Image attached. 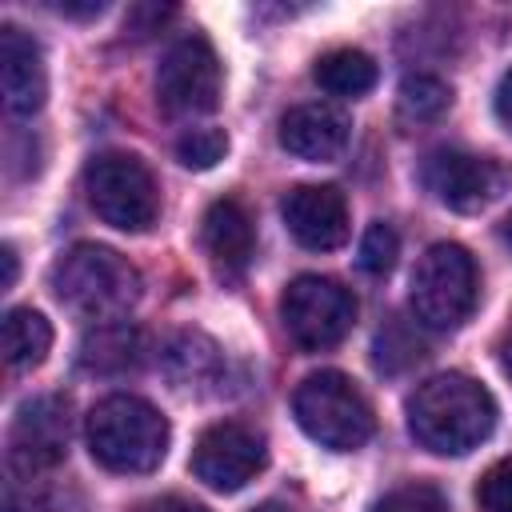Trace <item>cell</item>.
Here are the masks:
<instances>
[{
  "instance_id": "obj_1",
  "label": "cell",
  "mask_w": 512,
  "mask_h": 512,
  "mask_svg": "<svg viewBox=\"0 0 512 512\" xmlns=\"http://www.w3.org/2000/svg\"><path fill=\"white\" fill-rule=\"evenodd\" d=\"M496 428V400L492 392L464 376V372H440L428 376L408 396V432L420 448L436 456H464L480 448Z\"/></svg>"
},
{
  "instance_id": "obj_2",
  "label": "cell",
  "mask_w": 512,
  "mask_h": 512,
  "mask_svg": "<svg viewBox=\"0 0 512 512\" xmlns=\"http://www.w3.org/2000/svg\"><path fill=\"white\" fill-rule=\"evenodd\" d=\"M88 452L100 468L108 472H124V476H140L160 468V460L168 456V420L160 416V408H152L140 396L116 392L104 396L100 404H92L88 424Z\"/></svg>"
},
{
  "instance_id": "obj_3",
  "label": "cell",
  "mask_w": 512,
  "mask_h": 512,
  "mask_svg": "<svg viewBox=\"0 0 512 512\" xmlns=\"http://www.w3.org/2000/svg\"><path fill=\"white\" fill-rule=\"evenodd\" d=\"M56 300L84 320H120L140 300V272L108 244H76L52 264Z\"/></svg>"
},
{
  "instance_id": "obj_4",
  "label": "cell",
  "mask_w": 512,
  "mask_h": 512,
  "mask_svg": "<svg viewBox=\"0 0 512 512\" xmlns=\"http://www.w3.org/2000/svg\"><path fill=\"white\" fill-rule=\"evenodd\" d=\"M292 416L316 444L332 452H356L376 432V416L364 392L344 372H332V368L312 372L296 384Z\"/></svg>"
},
{
  "instance_id": "obj_5",
  "label": "cell",
  "mask_w": 512,
  "mask_h": 512,
  "mask_svg": "<svg viewBox=\"0 0 512 512\" xmlns=\"http://www.w3.org/2000/svg\"><path fill=\"white\" fill-rule=\"evenodd\" d=\"M92 212L120 232H148L160 212V192L144 160L128 152H100L84 168Z\"/></svg>"
},
{
  "instance_id": "obj_6",
  "label": "cell",
  "mask_w": 512,
  "mask_h": 512,
  "mask_svg": "<svg viewBox=\"0 0 512 512\" xmlns=\"http://www.w3.org/2000/svg\"><path fill=\"white\" fill-rule=\"evenodd\" d=\"M476 288H480V280H476V264H472L468 248L440 240L420 256V264L412 272V312L424 328L452 332L472 316Z\"/></svg>"
},
{
  "instance_id": "obj_7",
  "label": "cell",
  "mask_w": 512,
  "mask_h": 512,
  "mask_svg": "<svg viewBox=\"0 0 512 512\" xmlns=\"http://www.w3.org/2000/svg\"><path fill=\"white\" fill-rule=\"evenodd\" d=\"M280 320L304 352H324L348 336L356 320V296L328 276H296L280 296Z\"/></svg>"
},
{
  "instance_id": "obj_8",
  "label": "cell",
  "mask_w": 512,
  "mask_h": 512,
  "mask_svg": "<svg viewBox=\"0 0 512 512\" xmlns=\"http://www.w3.org/2000/svg\"><path fill=\"white\" fill-rule=\"evenodd\" d=\"M220 60L200 32L180 36L156 68V100L168 116H200L220 104Z\"/></svg>"
},
{
  "instance_id": "obj_9",
  "label": "cell",
  "mask_w": 512,
  "mask_h": 512,
  "mask_svg": "<svg viewBox=\"0 0 512 512\" xmlns=\"http://www.w3.org/2000/svg\"><path fill=\"white\" fill-rule=\"evenodd\" d=\"M424 188L452 212H484L508 184V168L492 156H472L460 148H440L420 164Z\"/></svg>"
},
{
  "instance_id": "obj_10",
  "label": "cell",
  "mask_w": 512,
  "mask_h": 512,
  "mask_svg": "<svg viewBox=\"0 0 512 512\" xmlns=\"http://www.w3.org/2000/svg\"><path fill=\"white\" fill-rule=\"evenodd\" d=\"M264 436L248 424L220 420L200 432L192 448V476L216 492H240L264 468Z\"/></svg>"
},
{
  "instance_id": "obj_11",
  "label": "cell",
  "mask_w": 512,
  "mask_h": 512,
  "mask_svg": "<svg viewBox=\"0 0 512 512\" xmlns=\"http://www.w3.org/2000/svg\"><path fill=\"white\" fill-rule=\"evenodd\" d=\"M68 436H72V416L64 396H36L20 404L12 432H8V460L20 476H36L56 468L68 456Z\"/></svg>"
},
{
  "instance_id": "obj_12",
  "label": "cell",
  "mask_w": 512,
  "mask_h": 512,
  "mask_svg": "<svg viewBox=\"0 0 512 512\" xmlns=\"http://www.w3.org/2000/svg\"><path fill=\"white\" fill-rule=\"evenodd\" d=\"M280 216L296 244L308 252H332L348 240V200L332 184H296L280 200Z\"/></svg>"
},
{
  "instance_id": "obj_13",
  "label": "cell",
  "mask_w": 512,
  "mask_h": 512,
  "mask_svg": "<svg viewBox=\"0 0 512 512\" xmlns=\"http://www.w3.org/2000/svg\"><path fill=\"white\" fill-rule=\"evenodd\" d=\"M0 88H4V108L12 116H32L48 96L40 44L16 24L0 28Z\"/></svg>"
},
{
  "instance_id": "obj_14",
  "label": "cell",
  "mask_w": 512,
  "mask_h": 512,
  "mask_svg": "<svg viewBox=\"0 0 512 512\" xmlns=\"http://www.w3.org/2000/svg\"><path fill=\"white\" fill-rule=\"evenodd\" d=\"M352 124L340 108L332 104H296L280 120V144L312 164H328L348 148Z\"/></svg>"
},
{
  "instance_id": "obj_15",
  "label": "cell",
  "mask_w": 512,
  "mask_h": 512,
  "mask_svg": "<svg viewBox=\"0 0 512 512\" xmlns=\"http://www.w3.org/2000/svg\"><path fill=\"white\" fill-rule=\"evenodd\" d=\"M204 248L224 272H244L256 252V228L240 200H216L204 212Z\"/></svg>"
},
{
  "instance_id": "obj_16",
  "label": "cell",
  "mask_w": 512,
  "mask_h": 512,
  "mask_svg": "<svg viewBox=\"0 0 512 512\" xmlns=\"http://www.w3.org/2000/svg\"><path fill=\"white\" fill-rule=\"evenodd\" d=\"M80 368L92 376H120L140 360V336L128 320H104L92 324L76 352Z\"/></svg>"
},
{
  "instance_id": "obj_17",
  "label": "cell",
  "mask_w": 512,
  "mask_h": 512,
  "mask_svg": "<svg viewBox=\"0 0 512 512\" xmlns=\"http://www.w3.org/2000/svg\"><path fill=\"white\" fill-rule=\"evenodd\" d=\"M376 76H380L376 72V60L368 52H360V48H332L312 68V80L328 96H352V100L364 96V92H372L376 88Z\"/></svg>"
},
{
  "instance_id": "obj_18",
  "label": "cell",
  "mask_w": 512,
  "mask_h": 512,
  "mask_svg": "<svg viewBox=\"0 0 512 512\" xmlns=\"http://www.w3.org/2000/svg\"><path fill=\"white\" fill-rule=\"evenodd\" d=\"M164 372L176 388H196L220 372V348L204 332H180L164 344Z\"/></svg>"
},
{
  "instance_id": "obj_19",
  "label": "cell",
  "mask_w": 512,
  "mask_h": 512,
  "mask_svg": "<svg viewBox=\"0 0 512 512\" xmlns=\"http://www.w3.org/2000/svg\"><path fill=\"white\" fill-rule=\"evenodd\" d=\"M52 348V324L36 308H8L4 316V356L12 368H36L44 364Z\"/></svg>"
},
{
  "instance_id": "obj_20",
  "label": "cell",
  "mask_w": 512,
  "mask_h": 512,
  "mask_svg": "<svg viewBox=\"0 0 512 512\" xmlns=\"http://www.w3.org/2000/svg\"><path fill=\"white\" fill-rule=\"evenodd\" d=\"M448 104H452V88H448L440 76H428V72L404 76V84H400V92H396L400 116H404V120H416V124L444 116Z\"/></svg>"
},
{
  "instance_id": "obj_21",
  "label": "cell",
  "mask_w": 512,
  "mask_h": 512,
  "mask_svg": "<svg viewBox=\"0 0 512 512\" xmlns=\"http://www.w3.org/2000/svg\"><path fill=\"white\" fill-rule=\"evenodd\" d=\"M420 356H424V340L400 316L388 320V328H380V336H376V368L380 372H400V368L416 364Z\"/></svg>"
},
{
  "instance_id": "obj_22",
  "label": "cell",
  "mask_w": 512,
  "mask_h": 512,
  "mask_svg": "<svg viewBox=\"0 0 512 512\" xmlns=\"http://www.w3.org/2000/svg\"><path fill=\"white\" fill-rule=\"evenodd\" d=\"M396 256H400V236L392 232V224L384 220L368 224V232L360 236V268L368 276H388L396 268Z\"/></svg>"
},
{
  "instance_id": "obj_23",
  "label": "cell",
  "mask_w": 512,
  "mask_h": 512,
  "mask_svg": "<svg viewBox=\"0 0 512 512\" xmlns=\"http://www.w3.org/2000/svg\"><path fill=\"white\" fill-rule=\"evenodd\" d=\"M372 512H452V508H448V500H444V492L436 484L412 480V484H400V488L384 492L372 504Z\"/></svg>"
},
{
  "instance_id": "obj_24",
  "label": "cell",
  "mask_w": 512,
  "mask_h": 512,
  "mask_svg": "<svg viewBox=\"0 0 512 512\" xmlns=\"http://www.w3.org/2000/svg\"><path fill=\"white\" fill-rule=\"evenodd\" d=\"M224 152H228V136H224L220 128H188V132L176 140L180 164H184V168H196V172H204V168H212L216 160H224Z\"/></svg>"
},
{
  "instance_id": "obj_25",
  "label": "cell",
  "mask_w": 512,
  "mask_h": 512,
  "mask_svg": "<svg viewBox=\"0 0 512 512\" xmlns=\"http://www.w3.org/2000/svg\"><path fill=\"white\" fill-rule=\"evenodd\" d=\"M480 512H512V456L496 460L476 484Z\"/></svg>"
},
{
  "instance_id": "obj_26",
  "label": "cell",
  "mask_w": 512,
  "mask_h": 512,
  "mask_svg": "<svg viewBox=\"0 0 512 512\" xmlns=\"http://www.w3.org/2000/svg\"><path fill=\"white\" fill-rule=\"evenodd\" d=\"M168 16H172V8H160V4H136V8H128L124 32H136V36H144V32H156V28H160Z\"/></svg>"
},
{
  "instance_id": "obj_27",
  "label": "cell",
  "mask_w": 512,
  "mask_h": 512,
  "mask_svg": "<svg viewBox=\"0 0 512 512\" xmlns=\"http://www.w3.org/2000/svg\"><path fill=\"white\" fill-rule=\"evenodd\" d=\"M144 512H208L204 504L188 500V496H160L152 504H144Z\"/></svg>"
},
{
  "instance_id": "obj_28",
  "label": "cell",
  "mask_w": 512,
  "mask_h": 512,
  "mask_svg": "<svg viewBox=\"0 0 512 512\" xmlns=\"http://www.w3.org/2000/svg\"><path fill=\"white\" fill-rule=\"evenodd\" d=\"M496 116H500V124H508L512 128V68L500 76V84H496Z\"/></svg>"
},
{
  "instance_id": "obj_29",
  "label": "cell",
  "mask_w": 512,
  "mask_h": 512,
  "mask_svg": "<svg viewBox=\"0 0 512 512\" xmlns=\"http://www.w3.org/2000/svg\"><path fill=\"white\" fill-rule=\"evenodd\" d=\"M56 8H60L64 16H100V12H104L100 0H88V4H68V0H60Z\"/></svg>"
},
{
  "instance_id": "obj_30",
  "label": "cell",
  "mask_w": 512,
  "mask_h": 512,
  "mask_svg": "<svg viewBox=\"0 0 512 512\" xmlns=\"http://www.w3.org/2000/svg\"><path fill=\"white\" fill-rule=\"evenodd\" d=\"M0 260H4V280H0V284L12 288V284H16V248L4 244V248H0Z\"/></svg>"
},
{
  "instance_id": "obj_31",
  "label": "cell",
  "mask_w": 512,
  "mask_h": 512,
  "mask_svg": "<svg viewBox=\"0 0 512 512\" xmlns=\"http://www.w3.org/2000/svg\"><path fill=\"white\" fill-rule=\"evenodd\" d=\"M500 368H504V376L512 380V328H508L504 340H500Z\"/></svg>"
},
{
  "instance_id": "obj_32",
  "label": "cell",
  "mask_w": 512,
  "mask_h": 512,
  "mask_svg": "<svg viewBox=\"0 0 512 512\" xmlns=\"http://www.w3.org/2000/svg\"><path fill=\"white\" fill-rule=\"evenodd\" d=\"M500 236H504V244H508V248H512V216H508V220H504V228H500Z\"/></svg>"
},
{
  "instance_id": "obj_33",
  "label": "cell",
  "mask_w": 512,
  "mask_h": 512,
  "mask_svg": "<svg viewBox=\"0 0 512 512\" xmlns=\"http://www.w3.org/2000/svg\"><path fill=\"white\" fill-rule=\"evenodd\" d=\"M252 512H288V508H284V504H272V500H268V504H260V508H252Z\"/></svg>"
}]
</instances>
